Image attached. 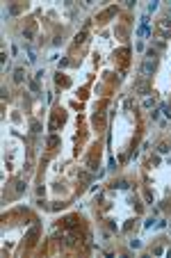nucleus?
Listing matches in <instances>:
<instances>
[{
    "instance_id": "nucleus-1",
    "label": "nucleus",
    "mask_w": 171,
    "mask_h": 258,
    "mask_svg": "<svg viewBox=\"0 0 171 258\" xmlns=\"http://www.w3.org/2000/svg\"><path fill=\"white\" fill-rule=\"evenodd\" d=\"M157 55H155L153 50L148 53V57H146V62H144V73H151V71L155 69V64H157V60H155Z\"/></svg>"
},
{
    "instance_id": "nucleus-2",
    "label": "nucleus",
    "mask_w": 171,
    "mask_h": 258,
    "mask_svg": "<svg viewBox=\"0 0 171 258\" xmlns=\"http://www.w3.org/2000/svg\"><path fill=\"white\" fill-rule=\"evenodd\" d=\"M135 89H137V92H139V94H148V92H151V89H148V85H146V82H137V85H135Z\"/></svg>"
},
{
    "instance_id": "nucleus-3",
    "label": "nucleus",
    "mask_w": 171,
    "mask_h": 258,
    "mask_svg": "<svg viewBox=\"0 0 171 258\" xmlns=\"http://www.w3.org/2000/svg\"><path fill=\"white\" fill-rule=\"evenodd\" d=\"M23 78H25L23 69H16V73H14V80H16V82H23Z\"/></svg>"
},
{
    "instance_id": "nucleus-4",
    "label": "nucleus",
    "mask_w": 171,
    "mask_h": 258,
    "mask_svg": "<svg viewBox=\"0 0 171 258\" xmlns=\"http://www.w3.org/2000/svg\"><path fill=\"white\" fill-rule=\"evenodd\" d=\"M55 80H57V85H64V87L68 85V78H62V73H60L57 78H55Z\"/></svg>"
},
{
    "instance_id": "nucleus-5",
    "label": "nucleus",
    "mask_w": 171,
    "mask_h": 258,
    "mask_svg": "<svg viewBox=\"0 0 171 258\" xmlns=\"http://www.w3.org/2000/svg\"><path fill=\"white\" fill-rule=\"evenodd\" d=\"M157 151H160V153H167V151H169V144H160V146H157Z\"/></svg>"
},
{
    "instance_id": "nucleus-6",
    "label": "nucleus",
    "mask_w": 171,
    "mask_h": 258,
    "mask_svg": "<svg viewBox=\"0 0 171 258\" xmlns=\"http://www.w3.org/2000/svg\"><path fill=\"white\" fill-rule=\"evenodd\" d=\"M162 112L167 114V117H171V105H162Z\"/></svg>"
},
{
    "instance_id": "nucleus-7",
    "label": "nucleus",
    "mask_w": 171,
    "mask_h": 258,
    "mask_svg": "<svg viewBox=\"0 0 171 258\" xmlns=\"http://www.w3.org/2000/svg\"><path fill=\"white\" fill-rule=\"evenodd\" d=\"M48 144H50V146H57V144H60V139H57V137H50V139H48Z\"/></svg>"
},
{
    "instance_id": "nucleus-8",
    "label": "nucleus",
    "mask_w": 171,
    "mask_h": 258,
    "mask_svg": "<svg viewBox=\"0 0 171 258\" xmlns=\"http://www.w3.org/2000/svg\"><path fill=\"white\" fill-rule=\"evenodd\" d=\"M75 41H78V43H82V41H85V32H80V35L75 37Z\"/></svg>"
}]
</instances>
